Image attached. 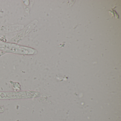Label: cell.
Instances as JSON below:
<instances>
[{
    "instance_id": "7a4b0ae2",
    "label": "cell",
    "mask_w": 121,
    "mask_h": 121,
    "mask_svg": "<svg viewBox=\"0 0 121 121\" xmlns=\"http://www.w3.org/2000/svg\"><path fill=\"white\" fill-rule=\"evenodd\" d=\"M4 54V52L2 51H0V56H1L3 55Z\"/></svg>"
},
{
    "instance_id": "6da1fadb",
    "label": "cell",
    "mask_w": 121,
    "mask_h": 121,
    "mask_svg": "<svg viewBox=\"0 0 121 121\" xmlns=\"http://www.w3.org/2000/svg\"><path fill=\"white\" fill-rule=\"evenodd\" d=\"M39 95V92L30 91L0 92V100L32 99L38 97Z\"/></svg>"
}]
</instances>
